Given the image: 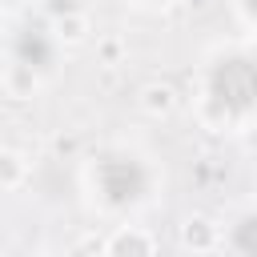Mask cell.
I'll use <instances>...</instances> for the list:
<instances>
[{
  "mask_svg": "<svg viewBox=\"0 0 257 257\" xmlns=\"http://www.w3.org/2000/svg\"><path fill=\"white\" fill-rule=\"evenodd\" d=\"M237 249H245V253H257V217H249L241 229H237Z\"/></svg>",
  "mask_w": 257,
  "mask_h": 257,
  "instance_id": "4",
  "label": "cell"
},
{
  "mask_svg": "<svg viewBox=\"0 0 257 257\" xmlns=\"http://www.w3.org/2000/svg\"><path fill=\"white\" fill-rule=\"evenodd\" d=\"M249 12H253V16H257V0H249Z\"/></svg>",
  "mask_w": 257,
  "mask_h": 257,
  "instance_id": "5",
  "label": "cell"
},
{
  "mask_svg": "<svg viewBox=\"0 0 257 257\" xmlns=\"http://www.w3.org/2000/svg\"><path fill=\"white\" fill-rule=\"evenodd\" d=\"M96 177H100V189L108 193V201H116V205H124V201H133V197L145 193V173H141L137 161L108 157V161H100Z\"/></svg>",
  "mask_w": 257,
  "mask_h": 257,
  "instance_id": "2",
  "label": "cell"
},
{
  "mask_svg": "<svg viewBox=\"0 0 257 257\" xmlns=\"http://www.w3.org/2000/svg\"><path fill=\"white\" fill-rule=\"evenodd\" d=\"M20 56H24V60H32V64H44V60H48V44H44V36L28 32V36L20 40Z\"/></svg>",
  "mask_w": 257,
  "mask_h": 257,
  "instance_id": "3",
  "label": "cell"
},
{
  "mask_svg": "<svg viewBox=\"0 0 257 257\" xmlns=\"http://www.w3.org/2000/svg\"><path fill=\"white\" fill-rule=\"evenodd\" d=\"M257 100V64L253 60H221L213 68V104L217 108H229V112H241Z\"/></svg>",
  "mask_w": 257,
  "mask_h": 257,
  "instance_id": "1",
  "label": "cell"
}]
</instances>
